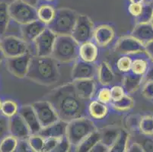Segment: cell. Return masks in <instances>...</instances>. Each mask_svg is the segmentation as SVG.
<instances>
[{
	"label": "cell",
	"instance_id": "obj_30",
	"mask_svg": "<svg viewBox=\"0 0 153 152\" xmlns=\"http://www.w3.org/2000/svg\"><path fill=\"white\" fill-rule=\"evenodd\" d=\"M133 142L141 147L143 152H153V136H148L141 133H136L131 136Z\"/></svg>",
	"mask_w": 153,
	"mask_h": 152
},
{
	"label": "cell",
	"instance_id": "obj_38",
	"mask_svg": "<svg viewBox=\"0 0 153 152\" xmlns=\"http://www.w3.org/2000/svg\"><path fill=\"white\" fill-rule=\"evenodd\" d=\"M44 141H45V139L40 136L39 134L30 135V137L27 139V142L30 148L35 152H42Z\"/></svg>",
	"mask_w": 153,
	"mask_h": 152
},
{
	"label": "cell",
	"instance_id": "obj_45",
	"mask_svg": "<svg viewBox=\"0 0 153 152\" xmlns=\"http://www.w3.org/2000/svg\"><path fill=\"white\" fill-rule=\"evenodd\" d=\"M143 9V3L142 4H136V3H130L128 6V11L130 12V15L133 16L136 19L140 15Z\"/></svg>",
	"mask_w": 153,
	"mask_h": 152
},
{
	"label": "cell",
	"instance_id": "obj_54",
	"mask_svg": "<svg viewBox=\"0 0 153 152\" xmlns=\"http://www.w3.org/2000/svg\"><path fill=\"white\" fill-rule=\"evenodd\" d=\"M2 101L0 100V110H1V107H2Z\"/></svg>",
	"mask_w": 153,
	"mask_h": 152
},
{
	"label": "cell",
	"instance_id": "obj_23",
	"mask_svg": "<svg viewBox=\"0 0 153 152\" xmlns=\"http://www.w3.org/2000/svg\"><path fill=\"white\" fill-rule=\"evenodd\" d=\"M97 76L100 83L104 86L109 85L114 80V74L109 65L105 62H102L98 66Z\"/></svg>",
	"mask_w": 153,
	"mask_h": 152
},
{
	"label": "cell",
	"instance_id": "obj_39",
	"mask_svg": "<svg viewBox=\"0 0 153 152\" xmlns=\"http://www.w3.org/2000/svg\"><path fill=\"white\" fill-rule=\"evenodd\" d=\"M97 100L105 104L111 103L112 100H111V88L103 87V88L100 89L97 94Z\"/></svg>",
	"mask_w": 153,
	"mask_h": 152
},
{
	"label": "cell",
	"instance_id": "obj_22",
	"mask_svg": "<svg viewBox=\"0 0 153 152\" xmlns=\"http://www.w3.org/2000/svg\"><path fill=\"white\" fill-rule=\"evenodd\" d=\"M88 113L93 119H102L108 113V106L98 100H91L88 105Z\"/></svg>",
	"mask_w": 153,
	"mask_h": 152
},
{
	"label": "cell",
	"instance_id": "obj_2",
	"mask_svg": "<svg viewBox=\"0 0 153 152\" xmlns=\"http://www.w3.org/2000/svg\"><path fill=\"white\" fill-rule=\"evenodd\" d=\"M60 77L58 62L52 56H32L27 78L40 85L51 86Z\"/></svg>",
	"mask_w": 153,
	"mask_h": 152
},
{
	"label": "cell",
	"instance_id": "obj_15",
	"mask_svg": "<svg viewBox=\"0 0 153 152\" xmlns=\"http://www.w3.org/2000/svg\"><path fill=\"white\" fill-rule=\"evenodd\" d=\"M47 27V25L41 22V21L36 20L27 24L21 26V35L27 44L34 43V40L41 35Z\"/></svg>",
	"mask_w": 153,
	"mask_h": 152
},
{
	"label": "cell",
	"instance_id": "obj_41",
	"mask_svg": "<svg viewBox=\"0 0 153 152\" xmlns=\"http://www.w3.org/2000/svg\"><path fill=\"white\" fill-rule=\"evenodd\" d=\"M111 100H112L111 102H114L123 98L126 95V91L123 87L116 85L111 88Z\"/></svg>",
	"mask_w": 153,
	"mask_h": 152
},
{
	"label": "cell",
	"instance_id": "obj_11",
	"mask_svg": "<svg viewBox=\"0 0 153 152\" xmlns=\"http://www.w3.org/2000/svg\"><path fill=\"white\" fill-rule=\"evenodd\" d=\"M56 35L49 28H46L33 44L37 56H51L53 50Z\"/></svg>",
	"mask_w": 153,
	"mask_h": 152
},
{
	"label": "cell",
	"instance_id": "obj_40",
	"mask_svg": "<svg viewBox=\"0 0 153 152\" xmlns=\"http://www.w3.org/2000/svg\"><path fill=\"white\" fill-rule=\"evenodd\" d=\"M9 118L0 113V142L9 134Z\"/></svg>",
	"mask_w": 153,
	"mask_h": 152
},
{
	"label": "cell",
	"instance_id": "obj_46",
	"mask_svg": "<svg viewBox=\"0 0 153 152\" xmlns=\"http://www.w3.org/2000/svg\"><path fill=\"white\" fill-rule=\"evenodd\" d=\"M143 94L146 98L153 100V82H146L143 87Z\"/></svg>",
	"mask_w": 153,
	"mask_h": 152
},
{
	"label": "cell",
	"instance_id": "obj_6",
	"mask_svg": "<svg viewBox=\"0 0 153 152\" xmlns=\"http://www.w3.org/2000/svg\"><path fill=\"white\" fill-rule=\"evenodd\" d=\"M9 12L12 21L21 26L38 20L37 8L25 0H13L9 5Z\"/></svg>",
	"mask_w": 153,
	"mask_h": 152
},
{
	"label": "cell",
	"instance_id": "obj_26",
	"mask_svg": "<svg viewBox=\"0 0 153 152\" xmlns=\"http://www.w3.org/2000/svg\"><path fill=\"white\" fill-rule=\"evenodd\" d=\"M11 20L9 5L6 2H0V39L6 34Z\"/></svg>",
	"mask_w": 153,
	"mask_h": 152
},
{
	"label": "cell",
	"instance_id": "obj_5",
	"mask_svg": "<svg viewBox=\"0 0 153 152\" xmlns=\"http://www.w3.org/2000/svg\"><path fill=\"white\" fill-rule=\"evenodd\" d=\"M97 131L94 122L86 116L80 117L68 122L66 139L71 145L77 146L86 137Z\"/></svg>",
	"mask_w": 153,
	"mask_h": 152
},
{
	"label": "cell",
	"instance_id": "obj_31",
	"mask_svg": "<svg viewBox=\"0 0 153 152\" xmlns=\"http://www.w3.org/2000/svg\"><path fill=\"white\" fill-rule=\"evenodd\" d=\"M55 15L56 9L51 5H43L37 8L38 20L45 24L47 26L53 20Z\"/></svg>",
	"mask_w": 153,
	"mask_h": 152
},
{
	"label": "cell",
	"instance_id": "obj_51",
	"mask_svg": "<svg viewBox=\"0 0 153 152\" xmlns=\"http://www.w3.org/2000/svg\"><path fill=\"white\" fill-rule=\"evenodd\" d=\"M130 3H136V4H142L143 3L144 0H130Z\"/></svg>",
	"mask_w": 153,
	"mask_h": 152
},
{
	"label": "cell",
	"instance_id": "obj_47",
	"mask_svg": "<svg viewBox=\"0 0 153 152\" xmlns=\"http://www.w3.org/2000/svg\"><path fill=\"white\" fill-rule=\"evenodd\" d=\"M110 148L101 143V142H98L96 143L92 148L90 150L89 152H109Z\"/></svg>",
	"mask_w": 153,
	"mask_h": 152
},
{
	"label": "cell",
	"instance_id": "obj_29",
	"mask_svg": "<svg viewBox=\"0 0 153 152\" xmlns=\"http://www.w3.org/2000/svg\"><path fill=\"white\" fill-rule=\"evenodd\" d=\"M130 136L126 130L122 129L117 140L110 148L109 152H126L129 147Z\"/></svg>",
	"mask_w": 153,
	"mask_h": 152
},
{
	"label": "cell",
	"instance_id": "obj_20",
	"mask_svg": "<svg viewBox=\"0 0 153 152\" xmlns=\"http://www.w3.org/2000/svg\"><path fill=\"white\" fill-rule=\"evenodd\" d=\"M131 36L136 40L140 42L143 45L147 44L153 41V26L151 23L139 24L131 32Z\"/></svg>",
	"mask_w": 153,
	"mask_h": 152
},
{
	"label": "cell",
	"instance_id": "obj_8",
	"mask_svg": "<svg viewBox=\"0 0 153 152\" xmlns=\"http://www.w3.org/2000/svg\"><path fill=\"white\" fill-rule=\"evenodd\" d=\"M94 31V24L89 17L85 15H79L71 36L80 45L91 41Z\"/></svg>",
	"mask_w": 153,
	"mask_h": 152
},
{
	"label": "cell",
	"instance_id": "obj_16",
	"mask_svg": "<svg viewBox=\"0 0 153 152\" xmlns=\"http://www.w3.org/2000/svg\"><path fill=\"white\" fill-rule=\"evenodd\" d=\"M19 113L22 116L25 122L28 126L31 135L40 133L42 129V126L39 122L37 113L32 105L22 106L19 108Z\"/></svg>",
	"mask_w": 153,
	"mask_h": 152
},
{
	"label": "cell",
	"instance_id": "obj_57",
	"mask_svg": "<svg viewBox=\"0 0 153 152\" xmlns=\"http://www.w3.org/2000/svg\"><path fill=\"white\" fill-rule=\"evenodd\" d=\"M152 101H153V100H152Z\"/></svg>",
	"mask_w": 153,
	"mask_h": 152
},
{
	"label": "cell",
	"instance_id": "obj_13",
	"mask_svg": "<svg viewBox=\"0 0 153 152\" xmlns=\"http://www.w3.org/2000/svg\"><path fill=\"white\" fill-rule=\"evenodd\" d=\"M98 66L79 59L74 64L72 71V78L74 81L82 79H94L98 74Z\"/></svg>",
	"mask_w": 153,
	"mask_h": 152
},
{
	"label": "cell",
	"instance_id": "obj_3",
	"mask_svg": "<svg viewBox=\"0 0 153 152\" xmlns=\"http://www.w3.org/2000/svg\"><path fill=\"white\" fill-rule=\"evenodd\" d=\"M79 44L71 35L56 36L51 56L58 62H71L79 58Z\"/></svg>",
	"mask_w": 153,
	"mask_h": 152
},
{
	"label": "cell",
	"instance_id": "obj_14",
	"mask_svg": "<svg viewBox=\"0 0 153 152\" xmlns=\"http://www.w3.org/2000/svg\"><path fill=\"white\" fill-rule=\"evenodd\" d=\"M9 135L18 140H27L31 135L28 126L19 113L9 118Z\"/></svg>",
	"mask_w": 153,
	"mask_h": 152
},
{
	"label": "cell",
	"instance_id": "obj_10",
	"mask_svg": "<svg viewBox=\"0 0 153 152\" xmlns=\"http://www.w3.org/2000/svg\"><path fill=\"white\" fill-rule=\"evenodd\" d=\"M31 57L28 52L19 56L6 58L7 69L15 77L19 79L27 77Z\"/></svg>",
	"mask_w": 153,
	"mask_h": 152
},
{
	"label": "cell",
	"instance_id": "obj_56",
	"mask_svg": "<svg viewBox=\"0 0 153 152\" xmlns=\"http://www.w3.org/2000/svg\"><path fill=\"white\" fill-rule=\"evenodd\" d=\"M46 1H52V0H46Z\"/></svg>",
	"mask_w": 153,
	"mask_h": 152
},
{
	"label": "cell",
	"instance_id": "obj_7",
	"mask_svg": "<svg viewBox=\"0 0 153 152\" xmlns=\"http://www.w3.org/2000/svg\"><path fill=\"white\" fill-rule=\"evenodd\" d=\"M0 48L5 58L16 57L28 53V44L22 37L5 35L0 39Z\"/></svg>",
	"mask_w": 153,
	"mask_h": 152
},
{
	"label": "cell",
	"instance_id": "obj_4",
	"mask_svg": "<svg viewBox=\"0 0 153 152\" xmlns=\"http://www.w3.org/2000/svg\"><path fill=\"white\" fill-rule=\"evenodd\" d=\"M79 14L71 8H60L56 9L53 20L47 25V28L56 36L71 35L77 21Z\"/></svg>",
	"mask_w": 153,
	"mask_h": 152
},
{
	"label": "cell",
	"instance_id": "obj_36",
	"mask_svg": "<svg viewBox=\"0 0 153 152\" xmlns=\"http://www.w3.org/2000/svg\"><path fill=\"white\" fill-rule=\"evenodd\" d=\"M140 132L144 135L153 136V117L146 116L143 117L140 122Z\"/></svg>",
	"mask_w": 153,
	"mask_h": 152
},
{
	"label": "cell",
	"instance_id": "obj_34",
	"mask_svg": "<svg viewBox=\"0 0 153 152\" xmlns=\"http://www.w3.org/2000/svg\"><path fill=\"white\" fill-rule=\"evenodd\" d=\"M18 144L19 140L9 134L0 142V152H14Z\"/></svg>",
	"mask_w": 153,
	"mask_h": 152
},
{
	"label": "cell",
	"instance_id": "obj_25",
	"mask_svg": "<svg viewBox=\"0 0 153 152\" xmlns=\"http://www.w3.org/2000/svg\"><path fill=\"white\" fill-rule=\"evenodd\" d=\"M143 76L135 75L131 72H128L125 75L123 82V87L127 94L133 93L138 89L143 80Z\"/></svg>",
	"mask_w": 153,
	"mask_h": 152
},
{
	"label": "cell",
	"instance_id": "obj_35",
	"mask_svg": "<svg viewBox=\"0 0 153 152\" xmlns=\"http://www.w3.org/2000/svg\"><path fill=\"white\" fill-rule=\"evenodd\" d=\"M111 104H112V107L117 110L124 111L133 108V105H134V101L131 97L126 94L120 100L114 101V102H111Z\"/></svg>",
	"mask_w": 153,
	"mask_h": 152
},
{
	"label": "cell",
	"instance_id": "obj_50",
	"mask_svg": "<svg viewBox=\"0 0 153 152\" xmlns=\"http://www.w3.org/2000/svg\"><path fill=\"white\" fill-rule=\"evenodd\" d=\"M145 48H146V53H147V56L153 62V41L147 44L146 46H145Z\"/></svg>",
	"mask_w": 153,
	"mask_h": 152
},
{
	"label": "cell",
	"instance_id": "obj_18",
	"mask_svg": "<svg viewBox=\"0 0 153 152\" xmlns=\"http://www.w3.org/2000/svg\"><path fill=\"white\" fill-rule=\"evenodd\" d=\"M115 32L112 27L108 24H101L94 29L93 39L98 47H107L113 41Z\"/></svg>",
	"mask_w": 153,
	"mask_h": 152
},
{
	"label": "cell",
	"instance_id": "obj_24",
	"mask_svg": "<svg viewBox=\"0 0 153 152\" xmlns=\"http://www.w3.org/2000/svg\"><path fill=\"white\" fill-rule=\"evenodd\" d=\"M122 129L119 128H106L102 130L99 131L101 135V139L100 142L111 148L114 145L115 142L117 140L120 135L121 133Z\"/></svg>",
	"mask_w": 153,
	"mask_h": 152
},
{
	"label": "cell",
	"instance_id": "obj_33",
	"mask_svg": "<svg viewBox=\"0 0 153 152\" xmlns=\"http://www.w3.org/2000/svg\"><path fill=\"white\" fill-rule=\"evenodd\" d=\"M19 107L18 106L17 103L12 100H5L2 101V107L0 112L5 116L8 118H11L13 116L19 113Z\"/></svg>",
	"mask_w": 153,
	"mask_h": 152
},
{
	"label": "cell",
	"instance_id": "obj_9",
	"mask_svg": "<svg viewBox=\"0 0 153 152\" xmlns=\"http://www.w3.org/2000/svg\"><path fill=\"white\" fill-rule=\"evenodd\" d=\"M32 107H34L42 128L59 120L56 110L47 100L34 102L32 104Z\"/></svg>",
	"mask_w": 153,
	"mask_h": 152
},
{
	"label": "cell",
	"instance_id": "obj_53",
	"mask_svg": "<svg viewBox=\"0 0 153 152\" xmlns=\"http://www.w3.org/2000/svg\"><path fill=\"white\" fill-rule=\"evenodd\" d=\"M4 58H5V55H4L3 52L2 51V50H1V48H0V62L3 60Z\"/></svg>",
	"mask_w": 153,
	"mask_h": 152
},
{
	"label": "cell",
	"instance_id": "obj_1",
	"mask_svg": "<svg viewBox=\"0 0 153 152\" xmlns=\"http://www.w3.org/2000/svg\"><path fill=\"white\" fill-rule=\"evenodd\" d=\"M59 119L65 122L85 116L88 112V101H85L78 95L73 84L60 86L53 90L47 96Z\"/></svg>",
	"mask_w": 153,
	"mask_h": 152
},
{
	"label": "cell",
	"instance_id": "obj_44",
	"mask_svg": "<svg viewBox=\"0 0 153 152\" xmlns=\"http://www.w3.org/2000/svg\"><path fill=\"white\" fill-rule=\"evenodd\" d=\"M14 152H35L30 148L27 140H19V144Z\"/></svg>",
	"mask_w": 153,
	"mask_h": 152
},
{
	"label": "cell",
	"instance_id": "obj_58",
	"mask_svg": "<svg viewBox=\"0 0 153 152\" xmlns=\"http://www.w3.org/2000/svg\"><path fill=\"white\" fill-rule=\"evenodd\" d=\"M152 1H153V0H152Z\"/></svg>",
	"mask_w": 153,
	"mask_h": 152
},
{
	"label": "cell",
	"instance_id": "obj_12",
	"mask_svg": "<svg viewBox=\"0 0 153 152\" xmlns=\"http://www.w3.org/2000/svg\"><path fill=\"white\" fill-rule=\"evenodd\" d=\"M116 50L123 55L146 53L145 46L131 35L120 38L116 44Z\"/></svg>",
	"mask_w": 153,
	"mask_h": 152
},
{
	"label": "cell",
	"instance_id": "obj_17",
	"mask_svg": "<svg viewBox=\"0 0 153 152\" xmlns=\"http://www.w3.org/2000/svg\"><path fill=\"white\" fill-rule=\"evenodd\" d=\"M68 122L63 120L56 121L51 125L42 128L39 135L44 139H61L66 136Z\"/></svg>",
	"mask_w": 153,
	"mask_h": 152
},
{
	"label": "cell",
	"instance_id": "obj_52",
	"mask_svg": "<svg viewBox=\"0 0 153 152\" xmlns=\"http://www.w3.org/2000/svg\"><path fill=\"white\" fill-rule=\"evenodd\" d=\"M25 1H26L27 2L30 3V5L35 6V5L37 4V1H38V0H25Z\"/></svg>",
	"mask_w": 153,
	"mask_h": 152
},
{
	"label": "cell",
	"instance_id": "obj_28",
	"mask_svg": "<svg viewBox=\"0 0 153 152\" xmlns=\"http://www.w3.org/2000/svg\"><path fill=\"white\" fill-rule=\"evenodd\" d=\"M153 16V1L152 0H144L143 3V9L137 18L135 19L136 24H139L151 23Z\"/></svg>",
	"mask_w": 153,
	"mask_h": 152
},
{
	"label": "cell",
	"instance_id": "obj_32",
	"mask_svg": "<svg viewBox=\"0 0 153 152\" xmlns=\"http://www.w3.org/2000/svg\"><path fill=\"white\" fill-rule=\"evenodd\" d=\"M150 62L145 58H136L133 60L131 71L132 73L135 75L144 76L148 71Z\"/></svg>",
	"mask_w": 153,
	"mask_h": 152
},
{
	"label": "cell",
	"instance_id": "obj_49",
	"mask_svg": "<svg viewBox=\"0 0 153 152\" xmlns=\"http://www.w3.org/2000/svg\"><path fill=\"white\" fill-rule=\"evenodd\" d=\"M126 152H143V151L138 144H136V142H133L129 145Z\"/></svg>",
	"mask_w": 153,
	"mask_h": 152
},
{
	"label": "cell",
	"instance_id": "obj_48",
	"mask_svg": "<svg viewBox=\"0 0 153 152\" xmlns=\"http://www.w3.org/2000/svg\"><path fill=\"white\" fill-rule=\"evenodd\" d=\"M144 77L146 82H153V62L150 63L148 71L144 75Z\"/></svg>",
	"mask_w": 153,
	"mask_h": 152
},
{
	"label": "cell",
	"instance_id": "obj_21",
	"mask_svg": "<svg viewBox=\"0 0 153 152\" xmlns=\"http://www.w3.org/2000/svg\"><path fill=\"white\" fill-rule=\"evenodd\" d=\"M98 57V47L94 42L88 41L79 45V58L86 62L94 63Z\"/></svg>",
	"mask_w": 153,
	"mask_h": 152
},
{
	"label": "cell",
	"instance_id": "obj_37",
	"mask_svg": "<svg viewBox=\"0 0 153 152\" xmlns=\"http://www.w3.org/2000/svg\"><path fill=\"white\" fill-rule=\"evenodd\" d=\"M133 59L128 55H123L117 61V69L122 73H128L131 71Z\"/></svg>",
	"mask_w": 153,
	"mask_h": 152
},
{
	"label": "cell",
	"instance_id": "obj_42",
	"mask_svg": "<svg viewBox=\"0 0 153 152\" xmlns=\"http://www.w3.org/2000/svg\"><path fill=\"white\" fill-rule=\"evenodd\" d=\"M71 148V144L66 137L62 138L55 148L49 152H69Z\"/></svg>",
	"mask_w": 153,
	"mask_h": 152
},
{
	"label": "cell",
	"instance_id": "obj_19",
	"mask_svg": "<svg viewBox=\"0 0 153 152\" xmlns=\"http://www.w3.org/2000/svg\"><path fill=\"white\" fill-rule=\"evenodd\" d=\"M78 95L85 101L91 100L95 93L96 85L94 79H82L72 82Z\"/></svg>",
	"mask_w": 153,
	"mask_h": 152
},
{
	"label": "cell",
	"instance_id": "obj_43",
	"mask_svg": "<svg viewBox=\"0 0 153 152\" xmlns=\"http://www.w3.org/2000/svg\"><path fill=\"white\" fill-rule=\"evenodd\" d=\"M61 139H53V138H50V139H45L42 152L51 151L52 150L53 148H55L56 146V145L59 143V141H60Z\"/></svg>",
	"mask_w": 153,
	"mask_h": 152
},
{
	"label": "cell",
	"instance_id": "obj_55",
	"mask_svg": "<svg viewBox=\"0 0 153 152\" xmlns=\"http://www.w3.org/2000/svg\"><path fill=\"white\" fill-rule=\"evenodd\" d=\"M151 24H152V26H153V16H152V21H151Z\"/></svg>",
	"mask_w": 153,
	"mask_h": 152
},
{
	"label": "cell",
	"instance_id": "obj_27",
	"mask_svg": "<svg viewBox=\"0 0 153 152\" xmlns=\"http://www.w3.org/2000/svg\"><path fill=\"white\" fill-rule=\"evenodd\" d=\"M101 135L99 131H95L91 133L90 136L86 137L84 140L82 141L77 146H76V152H89L93 146L100 142Z\"/></svg>",
	"mask_w": 153,
	"mask_h": 152
}]
</instances>
